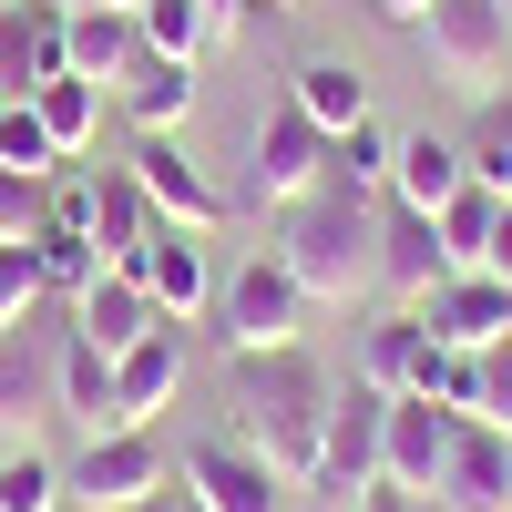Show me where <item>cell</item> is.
Segmentation results:
<instances>
[{
  "instance_id": "60d3db41",
  "label": "cell",
  "mask_w": 512,
  "mask_h": 512,
  "mask_svg": "<svg viewBox=\"0 0 512 512\" xmlns=\"http://www.w3.org/2000/svg\"><path fill=\"white\" fill-rule=\"evenodd\" d=\"M62 11H144V0H62Z\"/></svg>"
},
{
  "instance_id": "5bb4252c",
  "label": "cell",
  "mask_w": 512,
  "mask_h": 512,
  "mask_svg": "<svg viewBox=\"0 0 512 512\" xmlns=\"http://www.w3.org/2000/svg\"><path fill=\"white\" fill-rule=\"evenodd\" d=\"M431 512H512V431L461 420V441H451V461H441Z\"/></svg>"
},
{
  "instance_id": "9a60e30c",
  "label": "cell",
  "mask_w": 512,
  "mask_h": 512,
  "mask_svg": "<svg viewBox=\"0 0 512 512\" xmlns=\"http://www.w3.org/2000/svg\"><path fill=\"white\" fill-rule=\"evenodd\" d=\"M144 297H154V318H175V328H195L205 308H216V256H205V236H185V226H164L154 246H144Z\"/></svg>"
},
{
  "instance_id": "5b68a950",
  "label": "cell",
  "mask_w": 512,
  "mask_h": 512,
  "mask_svg": "<svg viewBox=\"0 0 512 512\" xmlns=\"http://www.w3.org/2000/svg\"><path fill=\"white\" fill-rule=\"evenodd\" d=\"M318 185H328V134L277 93L256 113V144H246V205L256 216H287V205H308Z\"/></svg>"
},
{
  "instance_id": "484cf974",
  "label": "cell",
  "mask_w": 512,
  "mask_h": 512,
  "mask_svg": "<svg viewBox=\"0 0 512 512\" xmlns=\"http://www.w3.org/2000/svg\"><path fill=\"white\" fill-rule=\"evenodd\" d=\"M390 154H400V134L369 113V123H349V134H328V185L379 205V195H390Z\"/></svg>"
},
{
  "instance_id": "8992f818",
  "label": "cell",
  "mask_w": 512,
  "mask_h": 512,
  "mask_svg": "<svg viewBox=\"0 0 512 512\" xmlns=\"http://www.w3.org/2000/svg\"><path fill=\"white\" fill-rule=\"evenodd\" d=\"M379 461H390V390L349 379V390H338V410H328V441H318V472H308V492L349 512L359 492H379Z\"/></svg>"
},
{
  "instance_id": "7bdbcfd3",
  "label": "cell",
  "mask_w": 512,
  "mask_h": 512,
  "mask_svg": "<svg viewBox=\"0 0 512 512\" xmlns=\"http://www.w3.org/2000/svg\"><path fill=\"white\" fill-rule=\"evenodd\" d=\"M246 11H297V0H246Z\"/></svg>"
},
{
  "instance_id": "1f68e13d",
  "label": "cell",
  "mask_w": 512,
  "mask_h": 512,
  "mask_svg": "<svg viewBox=\"0 0 512 512\" xmlns=\"http://www.w3.org/2000/svg\"><path fill=\"white\" fill-rule=\"evenodd\" d=\"M441 256H451V267H482V256H492V226H502V195H482V185H461L451 205H441Z\"/></svg>"
},
{
  "instance_id": "8fae6325",
  "label": "cell",
  "mask_w": 512,
  "mask_h": 512,
  "mask_svg": "<svg viewBox=\"0 0 512 512\" xmlns=\"http://www.w3.org/2000/svg\"><path fill=\"white\" fill-rule=\"evenodd\" d=\"M62 31H72L62 0H0V103H31L62 72Z\"/></svg>"
},
{
  "instance_id": "4fadbf2b",
  "label": "cell",
  "mask_w": 512,
  "mask_h": 512,
  "mask_svg": "<svg viewBox=\"0 0 512 512\" xmlns=\"http://www.w3.org/2000/svg\"><path fill=\"white\" fill-rule=\"evenodd\" d=\"M451 441H461V410H441V400H390V461H379V482L431 502V492H441Z\"/></svg>"
},
{
  "instance_id": "ba28073f",
  "label": "cell",
  "mask_w": 512,
  "mask_h": 512,
  "mask_svg": "<svg viewBox=\"0 0 512 512\" xmlns=\"http://www.w3.org/2000/svg\"><path fill=\"white\" fill-rule=\"evenodd\" d=\"M134 185L154 195V216H164V226H185V236H216V226H226V185L185 154V134H144Z\"/></svg>"
},
{
  "instance_id": "d4e9b609",
  "label": "cell",
  "mask_w": 512,
  "mask_h": 512,
  "mask_svg": "<svg viewBox=\"0 0 512 512\" xmlns=\"http://www.w3.org/2000/svg\"><path fill=\"white\" fill-rule=\"evenodd\" d=\"M103 103H113V93H103V82H82V72H52V82L31 93V113H41V134L62 144V164H82V154H93Z\"/></svg>"
},
{
  "instance_id": "b9f144b4",
  "label": "cell",
  "mask_w": 512,
  "mask_h": 512,
  "mask_svg": "<svg viewBox=\"0 0 512 512\" xmlns=\"http://www.w3.org/2000/svg\"><path fill=\"white\" fill-rule=\"evenodd\" d=\"M134 512H175V492H154V502H134Z\"/></svg>"
},
{
  "instance_id": "d6a6232c",
  "label": "cell",
  "mask_w": 512,
  "mask_h": 512,
  "mask_svg": "<svg viewBox=\"0 0 512 512\" xmlns=\"http://www.w3.org/2000/svg\"><path fill=\"white\" fill-rule=\"evenodd\" d=\"M0 164H11V175H31V185H52V175H62V144L41 134V113H31V103H0Z\"/></svg>"
},
{
  "instance_id": "44dd1931",
  "label": "cell",
  "mask_w": 512,
  "mask_h": 512,
  "mask_svg": "<svg viewBox=\"0 0 512 512\" xmlns=\"http://www.w3.org/2000/svg\"><path fill=\"white\" fill-rule=\"evenodd\" d=\"M41 410H62V338L41 349L31 328H11L0 338V431H21Z\"/></svg>"
},
{
  "instance_id": "7a4b0ae2",
  "label": "cell",
  "mask_w": 512,
  "mask_h": 512,
  "mask_svg": "<svg viewBox=\"0 0 512 512\" xmlns=\"http://www.w3.org/2000/svg\"><path fill=\"white\" fill-rule=\"evenodd\" d=\"M267 256L308 287V308H349L359 287H379V205L318 185L308 205H287V216H277V246H267Z\"/></svg>"
},
{
  "instance_id": "603a6c76",
  "label": "cell",
  "mask_w": 512,
  "mask_h": 512,
  "mask_svg": "<svg viewBox=\"0 0 512 512\" xmlns=\"http://www.w3.org/2000/svg\"><path fill=\"white\" fill-rule=\"evenodd\" d=\"M287 103L318 123V134H349V123H369V72L359 62H338V52H318V62H297L287 72Z\"/></svg>"
},
{
  "instance_id": "e0dca14e",
  "label": "cell",
  "mask_w": 512,
  "mask_h": 512,
  "mask_svg": "<svg viewBox=\"0 0 512 512\" xmlns=\"http://www.w3.org/2000/svg\"><path fill=\"white\" fill-rule=\"evenodd\" d=\"M441 277H451L441 226H431V216H410V205H379V287H390V308H420Z\"/></svg>"
},
{
  "instance_id": "6da1fadb",
  "label": "cell",
  "mask_w": 512,
  "mask_h": 512,
  "mask_svg": "<svg viewBox=\"0 0 512 512\" xmlns=\"http://www.w3.org/2000/svg\"><path fill=\"white\" fill-rule=\"evenodd\" d=\"M328 410H338V379L308 349H267V359H236V441L267 461L287 492H308L318 472V441H328Z\"/></svg>"
},
{
  "instance_id": "74e56055",
  "label": "cell",
  "mask_w": 512,
  "mask_h": 512,
  "mask_svg": "<svg viewBox=\"0 0 512 512\" xmlns=\"http://www.w3.org/2000/svg\"><path fill=\"white\" fill-rule=\"evenodd\" d=\"M482 277H502V287H512V205H502V226H492V256H482Z\"/></svg>"
},
{
  "instance_id": "bcb514c9",
  "label": "cell",
  "mask_w": 512,
  "mask_h": 512,
  "mask_svg": "<svg viewBox=\"0 0 512 512\" xmlns=\"http://www.w3.org/2000/svg\"><path fill=\"white\" fill-rule=\"evenodd\" d=\"M502 11H512V0H502Z\"/></svg>"
},
{
  "instance_id": "d6986e66",
  "label": "cell",
  "mask_w": 512,
  "mask_h": 512,
  "mask_svg": "<svg viewBox=\"0 0 512 512\" xmlns=\"http://www.w3.org/2000/svg\"><path fill=\"white\" fill-rule=\"evenodd\" d=\"M461 185H472V164H461V134H400V154H390V195H379V205L441 216Z\"/></svg>"
},
{
  "instance_id": "277c9868",
  "label": "cell",
  "mask_w": 512,
  "mask_h": 512,
  "mask_svg": "<svg viewBox=\"0 0 512 512\" xmlns=\"http://www.w3.org/2000/svg\"><path fill=\"white\" fill-rule=\"evenodd\" d=\"M420 52L451 93H502L512 82V11L502 0H431V21H420Z\"/></svg>"
},
{
  "instance_id": "ffe728a7",
  "label": "cell",
  "mask_w": 512,
  "mask_h": 512,
  "mask_svg": "<svg viewBox=\"0 0 512 512\" xmlns=\"http://www.w3.org/2000/svg\"><path fill=\"white\" fill-rule=\"evenodd\" d=\"M72 328L93 338V349H113V359H123V349H134V338H154L164 318H154V297H144V277H134V267H103L93 287L72 297Z\"/></svg>"
},
{
  "instance_id": "cb8c5ba5",
  "label": "cell",
  "mask_w": 512,
  "mask_h": 512,
  "mask_svg": "<svg viewBox=\"0 0 512 512\" xmlns=\"http://www.w3.org/2000/svg\"><path fill=\"white\" fill-rule=\"evenodd\" d=\"M164 236V216H154V195L134 185V164H113L103 175V216H93V246H103V267H144V246Z\"/></svg>"
},
{
  "instance_id": "7402d4cb",
  "label": "cell",
  "mask_w": 512,
  "mask_h": 512,
  "mask_svg": "<svg viewBox=\"0 0 512 512\" xmlns=\"http://www.w3.org/2000/svg\"><path fill=\"white\" fill-rule=\"evenodd\" d=\"M144 62V21L134 11H72V31H62V72H82V82H113Z\"/></svg>"
},
{
  "instance_id": "f35d334b",
  "label": "cell",
  "mask_w": 512,
  "mask_h": 512,
  "mask_svg": "<svg viewBox=\"0 0 512 512\" xmlns=\"http://www.w3.org/2000/svg\"><path fill=\"white\" fill-rule=\"evenodd\" d=\"M349 512H431V502H420V492H390V482H379V492H359Z\"/></svg>"
},
{
  "instance_id": "52a82bcc",
  "label": "cell",
  "mask_w": 512,
  "mask_h": 512,
  "mask_svg": "<svg viewBox=\"0 0 512 512\" xmlns=\"http://www.w3.org/2000/svg\"><path fill=\"white\" fill-rule=\"evenodd\" d=\"M62 482H72V512H134L154 492H175V451L154 431H93Z\"/></svg>"
},
{
  "instance_id": "ab89813d",
  "label": "cell",
  "mask_w": 512,
  "mask_h": 512,
  "mask_svg": "<svg viewBox=\"0 0 512 512\" xmlns=\"http://www.w3.org/2000/svg\"><path fill=\"white\" fill-rule=\"evenodd\" d=\"M205 11H216V52H226V41H246V0H205Z\"/></svg>"
},
{
  "instance_id": "30bf717a",
  "label": "cell",
  "mask_w": 512,
  "mask_h": 512,
  "mask_svg": "<svg viewBox=\"0 0 512 512\" xmlns=\"http://www.w3.org/2000/svg\"><path fill=\"white\" fill-rule=\"evenodd\" d=\"M420 328H431L441 349H492V338H512V287L482 277V267H451L420 297Z\"/></svg>"
},
{
  "instance_id": "e575fe53",
  "label": "cell",
  "mask_w": 512,
  "mask_h": 512,
  "mask_svg": "<svg viewBox=\"0 0 512 512\" xmlns=\"http://www.w3.org/2000/svg\"><path fill=\"white\" fill-rule=\"evenodd\" d=\"M482 431H512V338H492V349H482Z\"/></svg>"
},
{
  "instance_id": "f1b7e54d",
  "label": "cell",
  "mask_w": 512,
  "mask_h": 512,
  "mask_svg": "<svg viewBox=\"0 0 512 512\" xmlns=\"http://www.w3.org/2000/svg\"><path fill=\"white\" fill-rule=\"evenodd\" d=\"M461 164H472V185L512 205V93H482L472 134H461Z\"/></svg>"
},
{
  "instance_id": "836d02e7",
  "label": "cell",
  "mask_w": 512,
  "mask_h": 512,
  "mask_svg": "<svg viewBox=\"0 0 512 512\" xmlns=\"http://www.w3.org/2000/svg\"><path fill=\"white\" fill-rule=\"evenodd\" d=\"M31 308H41V267H31V246H0V338L31 328Z\"/></svg>"
},
{
  "instance_id": "83f0119b",
  "label": "cell",
  "mask_w": 512,
  "mask_h": 512,
  "mask_svg": "<svg viewBox=\"0 0 512 512\" xmlns=\"http://www.w3.org/2000/svg\"><path fill=\"white\" fill-rule=\"evenodd\" d=\"M31 267H41V297H82V287L103 277V246L82 236V226H52V216H41V226H31Z\"/></svg>"
},
{
  "instance_id": "4dcf8cb0",
  "label": "cell",
  "mask_w": 512,
  "mask_h": 512,
  "mask_svg": "<svg viewBox=\"0 0 512 512\" xmlns=\"http://www.w3.org/2000/svg\"><path fill=\"white\" fill-rule=\"evenodd\" d=\"M144 52H164V62H205L216 52V11L205 0H144Z\"/></svg>"
},
{
  "instance_id": "8d00e7d4",
  "label": "cell",
  "mask_w": 512,
  "mask_h": 512,
  "mask_svg": "<svg viewBox=\"0 0 512 512\" xmlns=\"http://www.w3.org/2000/svg\"><path fill=\"white\" fill-rule=\"evenodd\" d=\"M369 21H390V31H420V21H431V0H369Z\"/></svg>"
},
{
  "instance_id": "3957f363",
  "label": "cell",
  "mask_w": 512,
  "mask_h": 512,
  "mask_svg": "<svg viewBox=\"0 0 512 512\" xmlns=\"http://www.w3.org/2000/svg\"><path fill=\"white\" fill-rule=\"evenodd\" d=\"M216 349L226 359H267V349H308V287L277 256H246L236 277H216Z\"/></svg>"
},
{
  "instance_id": "ac0fdd59",
  "label": "cell",
  "mask_w": 512,
  "mask_h": 512,
  "mask_svg": "<svg viewBox=\"0 0 512 512\" xmlns=\"http://www.w3.org/2000/svg\"><path fill=\"white\" fill-rule=\"evenodd\" d=\"M195 82H205V62H164V52H144L134 72L113 82V103H123V123H134V134H185V123H195Z\"/></svg>"
},
{
  "instance_id": "f6af8a7d",
  "label": "cell",
  "mask_w": 512,
  "mask_h": 512,
  "mask_svg": "<svg viewBox=\"0 0 512 512\" xmlns=\"http://www.w3.org/2000/svg\"><path fill=\"white\" fill-rule=\"evenodd\" d=\"M0 451H11V431H0Z\"/></svg>"
},
{
  "instance_id": "ee69618b",
  "label": "cell",
  "mask_w": 512,
  "mask_h": 512,
  "mask_svg": "<svg viewBox=\"0 0 512 512\" xmlns=\"http://www.w3.org/2000/svg\"><path fill=\"white\" fill-rule=\"evenodd\" d=\"M175 512H205V502H195V492H175Z\"/></svg>"
},
{
  "instance_id": "4316f807",
  "label": "cell",
  "mask_w": 512,
  "mask_h": 512,
  "mask_svg": "<svg viewBox=\"0 0 512 512\" xmlns=\"http://www.w3.org/2000/svg\"><path fill=\"white\" fill-rule=\"evenodd\" d=\"M62 410L82 420V431H113V349H93V338H62Z\"/></svg>"
},
{
  "instance_id": "f546056e",
  "label": "cell",
  "mask_w": 512,
  "mask_h": 512,
  "mask_svg": "<svg viewBox=\"0 0 512 512\" xmlns=\"http://www.w3.org/2000/svg\"><path fill=\"white\" fill-rule=\"evenodd\" d=\"M0 512H72L62 461H52V451H31V441H11V451H0Z\"/></svg>"
},
{
  "instance_id": "7c38bea8",
  "label": "cell",
  "mask_w": 512,
  "mask_h": 512,
  "mask_svg": "<svg viewBox=\"0 0 512 512\" xmlns=\"http://www.w3.org/2000/svg\"><path fill=\"white\" fill-rule=\"evenodd\" d=\"M175 390H185V328L164 318L113 359V431H154V410H175Z\"/></svg>"
},
{
  "instance_id": "2e32d148",
  "label": "cell",
  "mask_w": 512,
  "mask_h": 512,
  "mask_svg": "<svg viewBox=\"0 0 512 512\" xmlns=\"http://www.w3.org/2000/svg\"><path fill=\"white\" fill-rule=\"evenodd\" d=\"M431 369H441V338L420 328V308H390V318H369V338H359V379H369V390H390V400H420V390H431Z\"/></svg>"
},
{
  "instance_id": "d590c367",
  "label": "cell",
  "mask_w": 512,
  "mask_h": 512,
  "mask_svg": "<svg viewBox=\"0 0 512 512\" xmlns=\"http://www.w3.org/2000/svg\"><path fill=\"white\" fill-rule=\"evenodd\" d=\"M31 226H41V185L0 164V246H31Z\"/></svg>"
},
{
  "instance_id": "9c48e42d",
  "label": "cell",
  "mask_w": 512,
  "mask_h": 512,
  "mask_svg": "<svg viewBox=\"0 0 512 512\" xmlns=\"http://www.w3.org/2000/svg\"><path fill=\"white\" fill-rule=\"evenodd\" d=\"M175 492H195L205 512H287V482H277L246 441H195L185 472H175Z\"/></svg>"
}]
</instances>
